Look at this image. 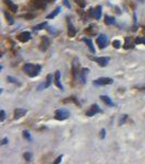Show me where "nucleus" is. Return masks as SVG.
Segmentation results:
<instances>
[{"instance_id": "obj_29", "label": "nucleus", "mask_w": 145, "mask_h": 164, "mask_svg": "<svg viewBox=\"0 0 145 164\" xmlns=\"http://www.w3.org/2000/svg\"><path fill=\"white\" fill-rule=\"evenodd\" d=\"M75 1H76V3L80 6V7H82V8L85 7V1H84V0H75Z\"/></svg>"}, {"instance_id": "obj_20", "label": "nucleus", "mask_w": 145, "mask_h": 164, "mask_svg": "<svg viewBox=\"0 0 145 164\" xmlns=\"http://www.w3.org/2000/svg\"><path fill=\"white\" fill-rule=\"evenodd\" d=\"M133 47V43L131 42V38L130 37H125V42H124V48L125 49H129Z\"/></svg>"}, {"instance_id": "obj_12", "label": "nucleus", "mask_w": 145, "mask_h": 164, "mask_svg": "<svg viewBox=\"0 0 145 164\" xmlns=\"http://www.w3.org/2000/svg\"><path fill=\"white\" fill-rule=\"evenodd\" d=\"M55 83L56 86H57V88H59V89H63V86H62V84L60 83V71H56L55 73Z\"/></svg>"}, {"instance_id": "obj_15", "label": "nucleus", "mask_w": 145, "mask_h": 164, "mask_svg": "<svg viewBox=\"0 0 145 164\" xmlns=\"http://www.w3.org/2000/svg\"><path fill=\"white\" fill-rule=\"evenodd\" d=\"M77 66H79V59L75 58L73 60V66H72V71H73V78H76V73H77Z\"/></svg>"}, {"instance_id": "obj_28", "label": "nucleus", "mask_w": 145, "mask_h": 164, "mask_svg": "<svg viewBox=\"0 0 145 164\" xmlns=\"http://www.w3.org/2000/svg\"><path fill=\"white\" fill-rule=\"evenodd\" d=\"M23 136H24V138H25V139H28V141H31V140H32V138H31V136H30V134H28V131H23Z\"/></svg>"}, {"instance_id": "obj_18", "label": "nucleus", "mask_w": 145, "mask_h": 164, "mask_svg": "<svg viewBox=\"0 0 145 164\" xmlns=\"http://www.w3.org/2000/svg\"><path fill=\"white\" fill-rule=\"evenodd\" d=\"M5 1H6V3L9 6L10 10H11L12 12H16V11H18V7H16L14 3H12V1H11V0H5Z\"/></svg>"}, {"instance_id": "obj_21", "label": "nucleus", "mask_w": 145, "mask_h": 164, "mask_svg": "<svg viewBox=\"0 0 145 164\" xmlns=\"http://www.w3.org/2000/svg\"><path fill=\"white\" fill-rule=\"evenodd\" d=\"M105 23L106 24H114L115 23V19L111 18V16H108V15H105Z\"/></svg>"}, {"instance_id": "obj_30", "label": "nucleus", "mask_w": 145, "mask_h": 164, "mask_svg": "<svg viewBox=\"0 0 145 164\" xmlns=\"http://www.w3.org/2000/svg\"><path fill=\"white\" fill-rule=\"evenodd\" d=\"M24 159H25L26 161H31V159H32V154H31V153H28V152L24 153Z\"/></svg>"}, {"instance_id": "obj_27", "label": "nucleus", "mask_w": 145, "mask_h": 164, "mask_svg": "<svg viewBox=\"0 0 145 164\" xmlns=\"http://www.w3.org/2000/svg\"><path fill=\"white\" fill-rule=\"evenodd\" d=\"M112 46H114L115 48H119V47L121 46V43H120V41H118V40H115V41H112Z\"/></svg>"}, {"instance_id": "obj_3", "label": "nucleus", "mask_w": 145, "mask_h": 164, "mask_svg": "<svg viewBox=\"0 0 145 164\" xmlns=\"http://www.w3.org/2000/svg\"><path fill=\"white\" fill-rule=\"evenodd\" d=\"M112 83H114V80L111 78H99L93 82L94 86H107V84H112Z\"/></svg>"}, {"instance_id": "obj_11", "label": "nucleus", "mask_w": 145, "mask_h": 164, "mask_svg": "<svg viewBox=\"0 0 145 164\" xmlns=\"http://www.w3.org/2000/svg\"><path fill=\"white\" fill-rule=\"evenodd\" d=\"M49 46V41L47 37H43L41 38V50L45 51V50L48 48Z\"/></svg>"}, {"instance_id": "obj_5", "label": "nucleus", "mask_w": 145, "mask_h": 164, "mask_svg": "<svg viewBox=\"0 0 145 164\" xmlns=\"http://www.w3.org/2000/svg\"><path fill=\"white\" fill-rule=\"evenodd\" d=\"M94 61H96L97 64L99 65V66H102V67H106L108 63H109V58L108 57H95V58H92Z\"/></svg>"}, {"instance_id": "obj_4", "label": "nucleus", "mask_w": 145, "mask_h": 164, "mask_svg": "<svg viewBox=\"0 0 145 164\" xmlns=\"http://www.w3.org/2000/svg\"><path fill=\"white\" fill-rule=\"evenodd\" d=\"M97 44H98V46H99L100 49L105 48L107 46V36L104 35V34H100L97 37Z\"/></svg>"}, {"instance_id": "obj_16", "label": "nucleus", "mask_w": 145, "mask_h": 164, "mask_svg": "<svg viewBox=\"0 0 145 164\" xmlns=\"http://www.w3.org/2000/svg\"><path fill=\"white\" fill-rule=\"evenodd\" d=\"M94 18H96L97 20H99L102 18V7L98 6L96 9H94Z\"/></svg>"}, {"instance_id": "obj_1", "label": "nucleus", "mask_w": 145, "mask_h": 164, "mask_svg": "<svg viewBox=\"0 0 145 164\" xmlns=\"http://www.w3.org/2000/svg\"><path fill=\"white\" fill-rule=\"evenodd\" d=\"M41 70V67L39 65H33V64H26L23 67V71L28 73L31 78H34L36 76L39 74Z\"/></svg>"}, {"instance_id": "obj_36", "label": "nucleus", "mask_w": 145, "mask_h": 164, "mask_svg": "<svg viewBox=\"0 0 145 164\" xmlns=\"http://www.w3.org/2000/svg\"><path fill=\"white\" fill-rule=\"evenodd\" d=\"M7 142H8V138H3V139H2V141H1V144L3 146V144H6Z\"/></svg>"}, {"instance_id": "obj_24", "label": "nucleus", "mask_w": 145, "mask_h": 164, "mask_svg": "<svg viewBox=\"0 0 145 164\" xmlns=\"http://www.w3.org/2000/svg\"><path fill=\"white\" fill-rule=\"evenodd\" d=\"M51 81H52V76H51V74H48V76H47V79H46L45 88H48V86L51 84Z\"/></svg>"}, {"instance_id": "obj_25", "label": "nucleus", "mask_w": 145, "mask_h": 164, "mask_svg": "<svg viewBox=\"0 0 145 164\" xmlns=\"http://www.w3.org/2000/svg\"><path fill=\"white\" fill-rule=\"evenodd\" d=\"M7 80L9 82H12V83H15V84H18V86H20V82L16 80V79H14L13 77H11V76H8Z\"/></svg>"}, {"instance_id": "obj_23", "label": "nucleus", "mask_w": 145, "mask_h": 164, "mask_svg": "<svg viewBox=\"0 0 145 164\" xmlns=\"http://www.w3.org/2000/svg\"><path fill=\"white\" fill-rule=\"evenodd\" d=\"M5 16H6V19H7L8 23H9L10 25H11V24H13V23H14L13 19H12V16H11V15L9 14V13H8L7 11H5Z\"/></svg>"}, {"instance_id": "obj_33", "label": "nucleus", "mask_w": 145, "mask_h": 164, "mask_svg": "<svg viewBox=\"0 0 145 164\" xmlns=\"http://www.w3.org/2000/svg\"><path fill=\"white\" fill-rule=\"evenodd\" d=\"M133 19H134V31L136 30V14H133Z\"/></svg>"}, {"instance_id": "obj_35", "label": "nucleus", "mask_w": 145, "mask_h": 164, "mask_svg": "<svg viewBox=\"0 0 145 164\" xmlns=\"http://www.w3.org/2000/svg\"><path fill=\"white\" fill-rule=\"evenodd\" d=\"M61 160H62V155H60V157H58V159L55 161V163H60V162H61Z\"/></svg>"}, {"instance_id": "obj_6", "label": "nucleus", "mask_w": 145, "mask_h": 164, "mask_svg": "<svg viewBox=\"0 0 145 164\" xmlns=\"http://www.w3.org/2000/svg\"><path fill=\"white\" fill-rule=\"evenodd\" d=\"M18 40L20 42H22V43H26V42H28L31 40V33L30 32H22L18 36Z\"/></svg>"}, {"instance_id": "obj_22", "label": "nucleus", "mask_w": 145, "mask_h": 164, "mask_svg": "<svg viewBox=\"0 0 145 164\" xmlns=\"http://www.w3.org/2000/svg\"><path fill=\"white\" fill-rule=\"evenodd\" d=\"M46 26H47V22H44V23H41V24H38V25H35L34 30H36V31H39V30L45 29Z\"/></svg>"}, {"instance_id": "obj_2", "label": "nucleus", "mask_w": 145, "mask_h": 164, "mask_svg": "<svg viewBox=\"0 0 145 164\" xmlns=\"http://www.w3.org/2000/svg\"><path fill=\"white\" fill-rule=\"evenodd\" d=\"M70 113L66 109H57L55 112V118L57 121H66L69 118Z\"/></svg>"}, {"instance_id": "obj_32", "label": "nucleus", "mask_w": 145, "mask_h": 164, "mask_svg": "<svg viewBox=\"0 0 145 164\" xmlns=\"http://www.w3.org/2000/svg\"><path fill=\"white\" fill-rule=\"evenodd\" d=\"M105 135H106V131H105V129H102V130H100V138H102V139H104V138H105Z\"/></svg>"}, {"instance_id": "obj_14", "label": "nucleus", "mask_w": 145, "mask_h": 164, "mask_svg": "<svg viewBox=\"0 0 145 164\" xmlns=\"http://www.w3.org/2000/svg\"><path fill=\"white\" fill-rule=\"evenodd\" d=\"M82 41L84 42V43H86V45L89 46V48H90L91 53H93V54H94V53H95V48H94V46H93V43H92V41H91L90 38H85V37H84Z\"/></svg>"}, {"instance_id": "obj_9", "label": "nucleus", "mask_w": 145, "mask_h": 164, "mask_svg": "<svg viewBox=\"0 0 145 164\" xmlns=\"http://www.w3.org/2000/svg\"><path fill=\"white\" fill-rule=\"evenodd\" d=\"M26 109H24V108H16L15 111H14V119H19L21 117H23L24 115L26 114Z\"/></svg>"}, {"instance_id": "obj_13", "label": "nucleus", "mask_w": 145, "mask_h": 164, "mask_svg": "<svg viewBox=\"0 0 145 164\" xmlns=\"http://www.w3.org/2000/svg\"><path fill=\"white\" fill-rule=\"evenodd\" d=\"M100 100L103 101L105 104H107V105H109V106H114V102L110 100L109 96H107V95H102V96H100Z\"/></svg>"}, {"instance_id": "obj_38", "label": "nucleus", "mask_w": 145, "mask_h": 164, "mask_svg": "<svg viewBox=\"0 0 145 164\" xmlns=\"http://www.w3.org/2000/svg\"><path fill=\"white\" fill-rule=\"evenodd\" d=\"M141 89H142V90H145V86H143V88H141Z\"/></svg>"}, {"instance_id": "obj_31", "label": "nucleus", "mask_w": 145, "mask_h": 164, "mask_svg": "<svg viewBox=\"0 0 145 164\" xmlns=\"http://www.w3.org/2000/svg\"><path fill=\"white\" fill-rule=\"evenodd\" d=\"M0 115H1V121H5V118H6V113H5V111L3 109H1V112H0Z\"/></svg>"}, {"instance_id": "obj_26", "label": "nucleus", "mask_w": 145, "mask_h": 164, "mask_svg": "<svg viewBox=\"0 0 145 164\" xmlns=\"http://www.w3.org/2000/svg\"><path fill=\"white\" fill-rule=\"evenodd\" d=\"M135 43L136 44H144L145 45V37H135Z\"/></svg>"}, {"instance_id": "obj_8", "label": "nucleus", "mask_w": 145, "mask_h": 164, "mask_svg": "<svg viewBox=\"0 0 145 164\" xmlns=\"http://www.w3.org/2000/svg\"><path fill=\"white\" fill-rule=\"evenodd\" d=\"M99 112H100V109H99L98 105L94 104V105H92V106L90 107V109L86 112V116H89V117H92V116L96 115L97 113H99Z\"/></svg>"}, {"instance_id": "obj_34", "label": "nucleus", "mask_w": 145, "mask_h": 164, "mask_svg": "<svg viewBox=\"0 0 145 164\" xmlns=\"http://www.w3.org/2000/svg\"><path fill=\"white\" fill-rule=\"evenodd\" d=\"M63 3H64V6H66L67 8H71V6H70V3H69L68 0H63Z\"/></svg>"}, {"instance_id": "obj_7", "label": "nucleus", "mask_w": 145, "mask_h": 164, "mask_svg": "<svg viewBox=\"0 0 145 164\" xmlns=\"http://www.w3.org/2000/svg\"><path fill=\"white\" fill-rule=\"evenodd\" d=\"M67 23H68V35L70 37H73V36H75L76 34V31L74 29V26H73V24H72V22L70 20L69 18H67Z\"/></svg>"}, {"instance_id": "obj_17", "label": "nucleus", "mask_w": 145, "mask_h": 164, "mask_svg": "<svg viewBox=\"0 0 145 164\" xmlns=\"http://www.w3.org/2000/svg\"><path fill=\"white\" fill-rule=\"evenodd\" d=\"M89 73V69L87 68H84V69H82L81 70V72H80V78H81V80H82V83H85V77H86V74Z\"/></svg>"}, {"instance_id": "obj_37", "label": "nucleus", "mask_w": 145, "mask_h": 164, "mask_svg": "<svg viewBox=\"0 0 145 164\" xmlns=\"http://www.w3.org/2000/svg\"><path fill=\"white\" fill-rule=\"evenodd\" d=\"M125 118H127V115H124V116H123V118H122V119L120 121V125H122V124H123V123H124V121H125Z\"/></svg>"}, {"instance_id": "obj_10", "label": "nucleus", "mask_w": 145, "mask_h": 164, "mask_svg": "<svg viewBox=\"0 0 145 164\" xmlns=\"http://www.w3.org/2000/svg\"><path fill=\"white\" fill-rule=\"evenodd\" d=\"M46 1L47 0H35L34 2H33V5L37 9H44V8L46 7Z\"/></svg>"}, {"instance_id": "obj_19", "label": "nucleus", "mask_w": 145, "mask_h": 164, "mask_svg": "<svg viewBox=\"0 0 145 164\" xmlns=\"http://www.w3.org/2000/svg\"><path fill=\"white\" fill-rule=\"evenodd\" d=\"M60 10H61V8L60 7H57L56 8V10L54 11V12H51L50 14H48L47 16H46V19H52V18H55V16H57L58 15V13L60 12Z\"/></svg>"}]
</instances>
